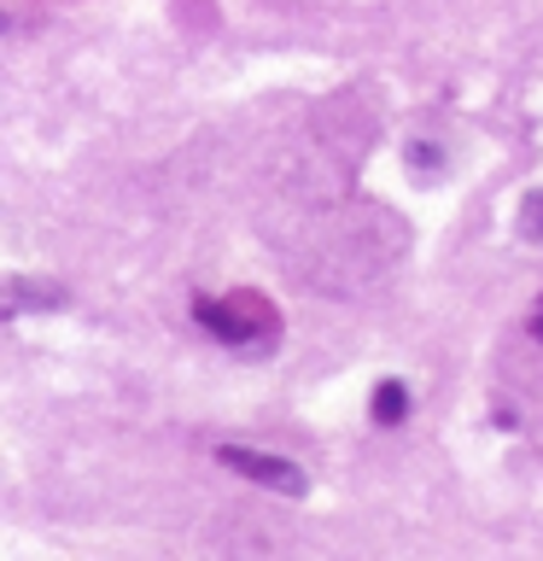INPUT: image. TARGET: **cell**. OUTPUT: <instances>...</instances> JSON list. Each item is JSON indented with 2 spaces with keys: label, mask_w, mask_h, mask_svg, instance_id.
Masks as SVG:
<instances>
[{
  "label": "cell",
  "mask_w": 543,
  "mask_h": 561,
  "mask_svg": "<svg viewBox=\"0 0 543 561\" xmlns=\"http://www.w3.org/2000/svg\"><path fill=\"white\" fill-rule=\"evenodd\" d=\"M532 340H543V298H538V310H532Z\"/></svg>",
  "instance_id": "cell-6"
},
{
  "label": "cell",
  "mask_w": 543,
  "mask_h": 561,
  "mask_svg": "<svg viewBox=\"0 0 543 561\" xmlns=\"http://www.w3.org/2000/svg\"><path fill=\"white\" fill-rule=\"evenodd\" d=\"M368 415H374V427H403V421H409V386L380 380L374 398H368Z\"/></svg>",
  "instance_id": "cell-4"
},
{
  "label": "cell",
  "mask_w": 543,
  "mask_h": 561,
  "mask_svg": "<svg viewBox=\"0 0 543 561\" xmlns=\"http://www.w3.org/2000/svg\"><path fill=\"white\" fill-rule=\"evenodd\" d=\"M193 322H199L217 345H240V351H263L280 333L275 310L252 293H228V298H199L193 305Z\"/></svg>",
  "instance_id": "cell-1"
},
{
  "label": "cell",
  "mask_w": 543,
  "mask_h": 561,
  "mask_svg": "<svg viewBox=\"0 0 543 561\" xmlns=\"http://www.w3.org/2000/svg\"><path fill=\"white\" fill-rule=\"evenodd\" d=\"M515 228H520V240L543 245V187H532V193L520 199V210H515Z\"/></svg>",
  "instance_id": "cell-5"
},
{
  "label": "cell",
  "mask_w": 543,
  "mask_h": 561,
  "mask_svg": "<svg viewBox=\"0 0 543 561\" xmlns=\"http://www.w3.org/2000/svg\"><path fill=\"white\" fill-rule=\"evenodd\" d=\"M59 305H65V287H53V280H12V287H7V316L59 310Z\"/></svg>",
  "instance_id": "cell-3"
},
{
  "label": "cell",
  "mask_w": 543,
  "mask_h": 561,
  "mask_svg": "<svg viewBox=\"0 0 543 561\" xmlns=\"http://www.w3.org/2000/svg\"><path fill=\"white\" fill-rule=\"evenodd\" d=\"M217 462L228 473H245L252 485L263 491H280V497H304L310 480H304V468L287 462V456H269V450H252V445H217Z\"/></svg>",
  "instance_id": "cell-2"
}]
</instances>
